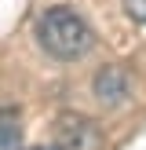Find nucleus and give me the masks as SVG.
I'll list each match as a JSON object with an SVG mask.
<instances>
[{
  "mask_svg": "<svg viewBox=\"0 0 146 150\" xmlns=\"http://www.w3.org/2000/svg\"><path fill=\"white\" fill-rule=\"evenodd\" d=\"M36 40H40V48L48 51L51 59L73 62V59H80V55L91 51L95 33H91V26H88L73 7L58 4V7H48V11L36 18Z\"/></svg>",
  "mask_w": 146,
  "mask_h": 150,
  "instance_id": "1",
  "label": "nucleus"
},
{
  "mask_svg": "<svg viewBox=\"0 0 146 150\" xmlns=\"http://www.w3.org/2000/svg\"><path fill=\"white\" fill-rule=\"evenodd\" d=\"M95 95L106 99V103H121L128 95V73L121 66H102L95 73Z\"/></svg>",
  "mask_w": 146,
  "mask_h": 150,
  "instance_id": "2",
  "label": "nucleus"
},
{
  "mask_svg": "<svg viewBox=\"0 0 146 150\" xmlns=\"http://www.w3.org/2000/svg\"><path fill=\"white\" fill-rule=\"evenodd\" d=\"M18 146H22V114L0 103V150H18Z\"/></svg>",
  "mask_w": 146,
  "mask_h": 150,
  "instance_id": "3",
  "label": "nucleus"
},
{
  "mask_svg": "<svg viewBox=\"0 0 146 150\" xmlns=\"http://www.w3.org/2000/svg\"><path fill=\"white\" fill-rule=\"evenodd\" d=\"M124 11H128L135 22H142V26H146V0H124Z\"/></svg>",
  "mask_w": 146,
  "mask_h": 150,
  "instance_id": "4",
  "label": "nucleus"
},
{
  "mask_svg": "<svg viewBox=\"0 0 146 150\" xmlns=\"http://www.w3.org/2000/svg\"><path fill=\"white\" fill-rule=\"evenodd\" d=\"M36 150H58V146H36Z\"/></svg>",
  "mask_w": 146,
  "mask_h": 150,
  "instance_id": "5",
  "label": "nucleus"
}]
</instances>
